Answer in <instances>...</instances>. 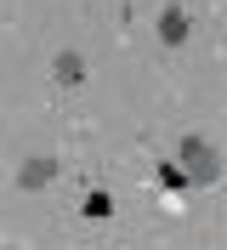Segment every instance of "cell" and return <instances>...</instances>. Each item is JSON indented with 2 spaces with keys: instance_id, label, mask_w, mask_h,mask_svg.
I'll use <instances>...</instances> for the list:
<instances>
[{
  "instance_id": "obj_1",
  "label": "cell",
  "mask_w": 227,
  "mask_h": 250,
  "mask_svg": "<svg viewBox=\"0 0 227 250\" xmlns=\"http://www.w3.org/2000/svg\"><path fill=\"white\" fill-rule=\"evenodd\" d=\"M182 154H187V171H193L199 176V182H210V176H216V165H210V148H205V142H182Z\"/></svg>"
},
{
  "instance_id": "obj_3",
  "label": "cell",
  "mask_w": 227,
  "mask_h": 250,
  "mask_svg": "<svg viewBox=\"0 0 227 250\" xmlns=\"http://www.w3.org/2000/svg\"><path fill=\"white\" fill-rule=\"evenodd\" d=\"M182 34H187V17H182V12H165V40H182Z\"/></svg>"
},
{
  "instance_id": "obj_2",
  "label": "cell",
  "mask_w": 227,
  "mask_h": 250,
  "mask_svg": "<svg viewBox=\"0 0 227 250\" xmlns=\"http://www.w3.org/2000/svg\"><path fill=\"white\" fill-rule=\"evenodd\" d=\"M80 74H85V62H80L74 51H62L57 57V80H80Z\"/></svg>"
}]
</instances>
